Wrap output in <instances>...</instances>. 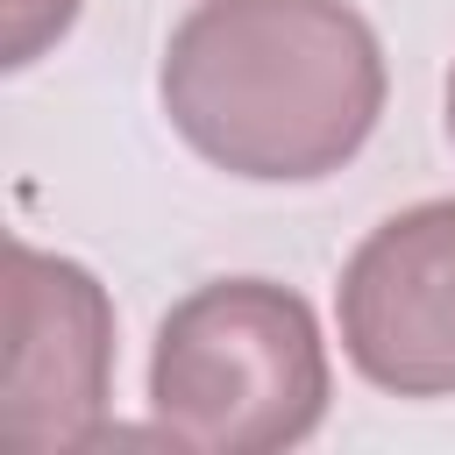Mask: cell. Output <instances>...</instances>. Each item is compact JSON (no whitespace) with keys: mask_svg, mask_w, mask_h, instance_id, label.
Here are the masks:
<instances>
[{"mask_svg":"<svg viewBox=\"0 0 455 455\" xmlns=\"http://www.w3.org/2000/svg\"><path fill=\"white\" fill-rule=\"evenodd\" d=\"M192 156L249 185L341 171L384 114V43L348 0H199L156 71Z\"/></svg>","mask_w":455,"mask_h":455,"instance_id":"cell-1","label":"cell"},{"mask_svg":"<svg viewBox=\"0 0 455 455\" xmlns=\"http://www.w3.org/2000/svg\"><path fill=\"white\" fill-rule=\"evenodd\" d=\"M334 398L327 334L291 284L213 277L185 291L149 348V419L192 455H277L320 434Z\"/></svg>","mask_w":455,"mask_h":455,"instance_id":"cell-2","label":"cell"},{"mask_svg":"<svg viewBox=\"0 0 455 455\" xmlns=\"http://www.w3.org/2000/svg\"><path fill=\"white\" fill-rule=\"evenodd\" d=\"M114 398V299L107 284L36 242L7 249V377L0 441L21 455L107 441Z\"/></svg>","mask_w":455,"mask_h":455,"instance_id":"cell-3","label":"cell"},{"mask_svg":"<svg viewBox=\"0 0 455 455\" xmlns=\"http://www.w3.org/2000/svg\"><path fill=\"white\" fill-rule=\"evenodd\" d=\"M341 355L391 398H455V199L377 220L334 284Z\"/></svg>","mask_w":455,"mask_h":455,"instance_id":"cell-4","label":"cell"},{"mask_svg":"<svg viewBox=\"0 0 455 455\" xmlns=\"http://www.w3.org/2000/svg\"><path fill=\"white\" fill-rule=\"evenodd\" d=\"M71 21H78V0H7V43H0V64H7V71H28Z\"/></svg>","mask_w":455,"mask_h":455,"instance_id":"cell-5","label":"cell"},{"mask_svg":"<svg viewBox=\"0 0 455 455\" xmlns=\"http://www.w3.org/2000/svg\"><path fill=\"white\" fill-rule=\"evenodd\" d=\"M448 142H455V64H448Z\"/></svg>","mask_w":455,"mask_h":455,"instance_id":"cell-6","label":"cell"}]
</instances>
